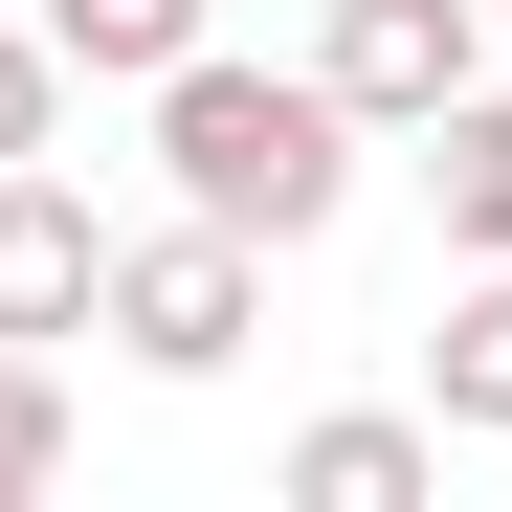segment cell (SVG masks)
I'll list each match as a JSON object with an SVG mask.
<instances>
[{"instance_id":"cell-1","label":"cell","mask_w":512,"mask_h":512,"mask_svg":"<svg viewBox=\"0 0 512 512\" xmlns=\"http://www.w3.org/2000/svg\"><path fill=\"white\" fill-rule=\"evenodd\" d=\"M134 112H156V201H201V223H245L268 268H290V245H334V201H357V156H379L357 112L312 90V67H245L223 23H201L179 67H156Z\"/></svg>"},{"instance_id":"cell-2","label":"cell","mask_w":512,"mask_h":512,"mask_svg":"<svg viewBox=\"0 0 512 512\" xmlns=\"http://www.w3.org/2000/svg\"><path fill=\"white\" fill-rule=\"evenodd\" d=\"M90 334H112L134 379H223L245 334H268V245H245V223H201V201H179V223H112Z\"/></svg>"},{"instance_id":"cell-3","label":"cell","mask_w":512,"mask_h":512,"mask_svg":"<svg viewBox=\"0 0 512 512\" xmlns=\"http://www.w3.org/2000/svg\"><path fill=\"white\" fill-rule=\"evenodd\" d=\"M468 67H490V0H312V90L357 134H423Z\"/></svg>"},{"instance_id":"cell-4","label":"cell","mask_w":512,"mask_h":512,"mask_svg":"<svg viewBox=\"0 0 512 512\" xmlns=\"http://www.w3.org/2000/svg\"><path fill=\"white\" fill-rule=\"evenodd\" d=\"M90 268H112V223L67 201L45 156H0V334H45V357H67V334H90Z\"/></svg>"},{"instance_id":"cell-5","label":"cell","mask_w":512,"mask_h":512,"mask_svg":"<svg viewBox=\"0 0 512 512\" xmlns=\"http://www.w3.org/2000/svg\"><path fill=\"white\" fill-rule=\"evenodd\" d=\"M268 490L290 512H423V490H446V423H423V401H334V423H290Z\"/></svg>"},{"instance_id":"cell-6","label":"cell","mask_w":512,"mask_h":512,"mask_svg":"<svg viewBox=\"0 0 512 512\" xmlns=\"http://www.w3.org/2000/svg\"><path fill=\"white\" fill-rule=\"evenodd\" d=\"M423 423H446V446H512V245L446 290V334H423Z\"/></svg>"},{"instance_id":"cell-7","label":"cell","mask_w":512,"mask_h":512,"mask_svg":"<svg viewBox=\"0 0 512 512\" xmlns=\"http://www.w3.org/2000/svg\"><path fill=\"white\" fill-rule=\"evenodd\" d=\"M401 156H423V201H446V245H468V268H490V245H512V90H490V67H468V90L423 112Z\"/></svg>"},{"instance_id":"cell-8","label":"cell","mask_w":512,"mask_h":512,"mask_svg":"<svg viewBox=\"0 0 512 512\" xmlns=\"http://www.w3.org/2000/svg\"><path fill=\"white\" fill-rule=\"evenodd\" d=\"M23 23L67 45V90H156V67H179V45L223 23V0H23Z\"/></svg>"},{"instance_id":"cell-9","label":"cell","mask_w":512,"mask_h":512,"mask_svg":"<svg viewBox=\"0 0 512 512\" xmlns=\"http://www.w3.org/2000/svg\"><path fill=\"white\" fill-rule=\"evenodd\" d=\"M23 490H67V357L0 334V512H23Z\"/></svg>"},{"instance_id":"cell-10","label":"cell","mask_w":512,"mask_h":512,"mask_svg":"<svg viewBox=\"0 0 512 512\" xmlns=\"http://www.w3.org/2000/svg\"><path fill=\"white\" fill-rule=\"evenodd\" d=\"M45 134H67V45L0 0V156H45Z\"/></svg>"},{"instance_id":"cell-11","label":"cell","mask_w":512,"mask_h":512,"mask_svg":"<svg viewBox=\"0 0 512 512\" xmlns=\"http://www.w3.org/2000/svg\"><path fill=\"white\" fill-rule=\"evenodd\" d=\"M490 45H512V0H490Z\"/></svg>"}]
</instances>
